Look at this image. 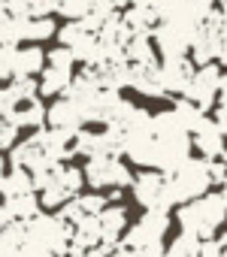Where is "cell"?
<instances>
[{"label": "cell", "mask_w": 227, "mask_h": 257, "mask_svg": "<svg viewBox=\"0 0 227 257\" xmlns=\"http://www.w3.org/2000/svg\"><path fill=\"white\" fill-rule=\"evenodd\" d=\"M152 140H155V164L152 170L167 176L173 173L179 164H185L191 158V137L179 127V121L173 118V112H158L152 115Z\"/></svg>", "instance_id": "1"}, {"label": "cell", "mask_w": 227, "mask_h": 257, "mask_svg": "<svg viewBox=\"0 0 227 257\" xmlns=\"http://www.w3.org/2000/svg\"><path fill=\"white\" fill-rule=\"evenodd\" d=\"M224 212H227V197L221 191L215 194H203L191 203H185L179 209V224H182V233H191L194 239L200 242H209L215 236V230L221 227L224 221Z\"/></svg>", "instance_id": "2"}, {"label": "cell", "mask_w": 227, "mask_h": 257, "mask_svg": "<svg viewBox=\"0 0 227 257\" xmlns=\"http://www.w3.org/2000/svg\"><path fill=\"white\" fill-rule=\"evenodd\" d=\"M209 173H206V161H194L188 158L185 164H179L173 173L164 176V191H167V203L170 206H185L197 197H203L209 191Z\"/></svg>", "instance_id": "3"}, {"label": "cell", "mask_w": 227, "mask_h": 257, "mask_svg": "<svg viewBox=\"0 0 227 257\" xmlns=\"http://www.w3.org/2000/svg\"><path fill=\"white\" fill-rule=\"evenodd\" d=\"M218 94H224V70H221V64H206V67L194 70L182 97L188 103H194L203 115H209V109L218 103Z\"/></svg>", "instance_id": "4"}, {"label": "cell", "mask_w": 227, "mask_h": 257, "mask_svg": "<svg viewBox=\"0 0 227 257\" xmlns=\"http://www.w3.org/2000/svg\"><path fill=\"white\" fill-rule=\"evenodd\" d=\"M46 67H43V73H40V82H37V91L40 94H46V97H64V91L70 88V82H73V55L64 49V46H58V49H52L49 55H46Z\"/></svg>", "instance_id": "5"}, {"label": "cell", "mask_w": 227, "mask_h": 257, "mask_svg": "<svg viewBox=\"0 0 227 257\" xmlns=\"http://www.w3.org/2000/svg\"><path fill=\"white\" fill-rule=\"evenodd\" d=\"M82 173H85L82 179H85L91 188H112V191H122V188H128V185L134 182V176H131V170H128L125 161H119V158H106V155L88 158V164H85Z\"/></svg>", "instance_id": "6"}, {"label": "cell", "mask_w": 227, "mask_h": 257, "mask_svg": "<svg viewBox=\"0 0 227 257\" xmlns=\"http://www.w3.org/2000/svg\"><path fill=\"white\" fill-rule=\"evenodd\" d=\"M167 227H170V215H167V212H146V215L137 221V227H134L119 245L128 248L131 254H140V251H146V248H152V245H161V236L167 233Z\"/></svg>", "instance_id": "7"}, {"label": "cell", "mask_w": 227, "mask_h": 257, "mask_svg": "<svg viewBox=\"0 0 227 257\" xmlns=\"http://www.w3.org/2000/svg\"><path fill=\"white\" fill-rule=\"evenodd\" d=\"M131 188H134L137 203L146 206V212H167V209H170L167 191H164V176H161V173L146 170V173H140V176L131 182Z\"/></svg>", "instance_id": "8"}, {"label": "cell", "mask_w": 227, "mask_h": 257, "mask_svg": "<svg viewBox=\"0 0 227 257\" xmlns=\"http://www.w3.org/2000/svg\"><path fill=\"white\" fill-rule=\"evenodd\" d=\"M191 149H197L203 155V161H218L224 155V131L209 115H203L191 131Z\"/></svg>", "instance_id": "9"}, {"label": "cell", "mask_w": 227, "mask_h": 257, "mask_svg": "<svg viewBox=\"0 0 227 257\" xmlns=\"http://www.w3.org/2000/svg\"><path fill=\"white\" fill-rule=\"evenodd\" d=\"M191 76H194V64H191L188 58H167V61H158V79H161L164 94H185Z\"/></svg>", "instance_id": "10"}, {"label": "cell", "mask_w": 227, "mask_h": 257, "mask_svg": "<svg viewBox=\"0 0 227 257\" xmlns=\"http://www.w3.org/2000/svg\"><path fill=\"white\" fill-rule=\"evenodd\" d=\"M97 224H100V251L109 254L112 248L119 245V236H122L125 227H128V212H125V206H106V209L97 215Z\"/></svg>", "instance_id": "11"}, {"label": "cell", "mask_w": 227, "mask_h": 257, "mask_svg": "<svg viewBox=\"0 0 227 257\" xmlns=\"http://www.w3.org/2000/svg\"><path fill=\"white\" fill-rule=\"evenodd\" d=\"M46 124H49V131L76 134V131H82V115H79V109H76L73 100L58 97V100L46 109Z\"/></svg>", "instance_id": "12"}, {"label": "cell", "mask_w": 227, "mask_h": 257, "mask_svg": "<svg viewBox=\"0 0 227 257\" xmlns=\"http://www.w3.org/2000/svg\"><path fill=\"white\" fill-rule=\"evenodd\" d=\"M37 97V79H13L7 88H0V118H10L22 103Z\"/></svg>", "instance_id": "13"}, {"label": "cell", "mask_w": 227, "mask_h": 257, "mask_svg": "<svg viewBox=\"0 0 227 257\" xmlns=\"http://www.w3.org/2000/svg\"><path fill=\"white\" fill-rule=\"evenodd\" d=\"M46 67V52L40 46H25L16 49L13 58V79H37Z\"/></svg>", "instance_id": "14"}, {"label": "cell", "mask_w": 227, "mask_h": 257, "mask_svg": "<svg viewBox=\"0 0 227 257\" xmlns=\"http://www.w3.org/2000/svg\"><path fill=\"white\" fill-rule=\"evenodd\" d=\"M158 13L152 7H131L128 13H122V25L131 37H152V31L158 28Z\"/></svg>", "instance_id": "15"}, {"label": "cell", "mask_w": 227, "mask_h": 257, "mask_svg": "<svg viewBox=\"0 0 227 257\" xmlns=\"http://www.w3.org/2000/svg\"><path fill=\"white\" fill-rule=\"evenodd\" d=\"M131 67V64H128ZM128 85L137 88L143 97H167L164 88H161V79H158V64L155 67H131V76H128Z\"/></svg>", "instance_id": "16"}, {"label": "cell", "mask_w": 227, "mask_h": 257, "mask_svg": "<svg viewBox=\"0 0 227 257\" xmlns=\"http://www.w3.org/2000/svg\"><path fill=\"white\" fill-rule=\"evenodd\" d=\"M125 61L131 67H155L158 64V55H155L152 37H131L125 43Z\"/></svg>", "instance_id": "17"}, {"label": "cell", "mask_w": 227, "mask_h": 257, "mask_svg": "<svg viewBox=\"0 0 227 257\" xmlns=\"http://www.w3.org/2000/svg\"><path fill=\"white\" fill-rule=\"evenodd\" d=\"M16 131H22V127H34V131H40V127L46 124V106L34 97V100H28V103H22L10 118H7Z\"/></svg>", "instance_id": "18"}, {"label": "cell", "mask_w": 227, "mask_h": 257, "mask_svg": "<svg viewBox=\"0 0 227 257\" xmlns=\"http://www.w3.org/2000/svg\"><path fill=\"white\" fill-rule=\"evenodd\" d=\"M94 10H116V7H112V0H61L58 4V13L67 22H82Z\"/></svg>", "instance_id": "19"}, {"label": "cell", "mask_w": 227, "mask_h": 257, "mask_svg": "<svg viewBox=\"0 0 227 257\" xmlns=\"http://www.w3.org/2000/svg\"><path fill=\"white\" fill-rule=\"evenodd\" d=\"M0 194H4L7 200H13V197H25V194H34L31 173H28V170H19V167H13L10 173H4V182H0Z\"/></svg>", "instance_id": "20"}, {"label": "cell", "mask_w": 227, "mask_h": 257, "mask_svg": "<svg viewBox=\"0 0 227 257\" xmlns=\"http://www.w3.org/2000/svg\"><path fill=\"white\" fill-rule=\"evenodd\" d=\"M4 209H7V212H10V218H13V221H19V224H25V221H31L34 215H40V206H37V197H34V194L13 197V200H7V203H4Z\"/></svg>", "instance_id": "21"}, {"label": "cell", "mask_w": 227, "mask_h": 257, "mask_svg": "<svg viewBox=\"0 0 227 257\" xmlns=\"http://www.w3.org/2000/svg\"><path fill=\"white\" fill-rule=\"evenodd\" d=\"M25 22L28 19H10V16L0 13V46L19 49L25 43Z\"/></svg>", "instance_id": "22"}, {"label": "cell", "mask_w": 227, "mask_h": 257, "mask_svg": "<svg viewBox=\"0 0 227 257\" xmlns=\"http://www.w3.org/2000/svg\"><path fill=\"white\" fill-rule=\"evenodd\" d=\"M22 245H25V224L13 221L0 230V257H13Z\"/></svg>", "instance_id": "23"}, {"label": "cell", "mask_w": 227, "mask_h": 257, "mask_svg": "<svg viewBox=\"0 0 227 257\" xmlns=\"http://www.w3.org/2000/svg\"><path fill=\"white\" fill-rule=\"evenodd\" d=\"M58 34V25H55V19L49 16V19H28L25 22V40L31 43V46H37L40 40H52Z\"/></svg>", "instance_id": "24"}, {"label": "cell", "mask_w": 227, "mask_h": 257, "mask_svg": "<svg viewBox=\"0 0 227 257\" xmlns=\"http://www.w3.org/2000/svg\"><path fill=\"white\" fill-rule=\"evenodd\" d=\"M170 112H173V118L179 121V127H182V131H185L188 137H191V131H194V127H197V121L203 118V112H200L194 103H188L185 97H179V100H176V106H173Z\"/></svg>", "instance_id": "25"}, {"label": "cell", "mask_w": 227, "mask_h": 257, "mask_svg": "<svg viewBox=\"0 0 227 257\" xmlns=\"http://www.w3.org/2000/svg\"><path fill=\"white\" fill-rule=\"evenodd\" d=\"M164 257H200V239H194L191 233H182L173 239V245L164 251Z\"/></svg>", "instance_id": "26"}, {"label": "cell", "mask_w": 227, "mask_h": 257, "mask_svg": "<svg viewBox=\"0 0 227 257\" xmlns=\"http://www.w3.org/2000/svg\"><path fill=\"white\" fill-rule=\"evenodd\" d=\"M61 0H22L25 7V19H49L52 13H58Z\"/></svg>", "instance_id": "27"}, {"label": "cell", "mask_w": 227, "mask_h": 257, "mask_svg": "<svg viewBox=\"0 0 227 257\" xmlns=\"http://www.w3.org/2000/svg\"><path fill=\"white\" fill-rule=\"evenodd\" d=\"M76 203H79L82 215H100V212L106 209V197H100V194H85V197H76Z\"/></svg>", "instance_id": "28"}, {"label": "cell", "mask_w": 227, "mask_h": 257, "mask_svg": "<svg viewBox=\"0 0 227 257\" xmlns=\"http://www.w3.org/2000/svg\"><path fill=\"white\" fill-rule=\"evenodd\" d=\"M13 58H16V49L0 46V82L13 79Z\"/></svg>", "instance_id": "29"}, {"label": "cell", "mask_w": 227, "mask_h": 257, "mask_svg": "<svg viewBox=\"0 0 227 257\" xmlns=\"http://www.w3.org/2000/svg\"><path fill=\"white\" fill-rule=\"evenodd\" d=\"M16 137H19V131H16V127H13L10 121L0 118V152L13 149V146H16Z\"/></svg>", "instance_id": "30"}, {"label": "cell", "mask_w": 227, "mask_h": 257, "mask_svg": "<svg viewBox=\"0 0 227 257\" xmlns=\"http://www.w3.org/2000/svg\"><path fill=\"white\" fill-rule=\"evenodd\" d=\"M7 224H13V218H10V212H7L4 206H0V230H4Z\"/></svg>", "instance_id": "31"}, {"label": "cell", "mask_w": 227, "mask_h": 257, "mask_svg": "<svg viewBox=\"0 0 227 257\" xmlns=\"http://www.w3.org/2000/svg\"><path fill=\"white\" fill-rule=\"evenodd\" d=\"M128 4H131V7H149L152 0H128Z\"/></svg>", "instance_id": "32"}, {"label": "cell", "mask_w": 227, "mask_h": 257, "mask_svg": "<svg viewBox=\"0 0 227 257\" xmlns=\"http://www.w3.org/2000/svg\"><path fill=\"white\" fill-rule=\"evenodd\" d=\"M4 173H7V167H4V158H0V182H4Z\"/></svg>", "instance_id": "33"}]
</instances>
